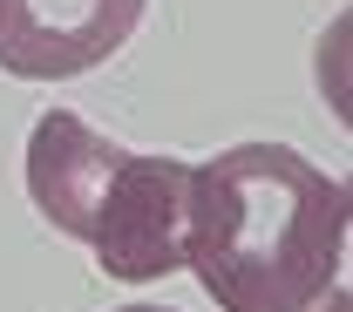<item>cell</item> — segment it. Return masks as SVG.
Listing matches in <instances>:
<instances>
[{
	"label": "cell",
	"mask_w": 353,
	"mask_h": 312,
	"mask_svg": "<svg viewBox=\"0 0 353 312\" xmlns=\"http://www.w3.org/2000/svg\"><path fill=\"white\" fill-rule=\"evenodd\" d=\"M123 312H170V306H123Z\"/></svg>",
	"instance_id": "cell-5"
},
{
	"label": "cell",
	"mask_w": 353,
	"mask_h": 312,
	"mask_svg": "<svg viewBox=\"0 0 353 312\" xmlns=\"http://www.w3.org/2000/svg\"><path fill=\"white\" fill-rule=\"evenodd\" d=\"M123 143H109L102 129H88L75 109H48L34 136H28V197L61 238L88 245L95 211L109 197V183L123 170Z\"/></svg>",
	"instance_id": "cell-4"
},
{
	"label": "cell",
	"mask_w": 353,
	"mask_h": 312,
	"mask_svg": "<svg viewBox=\"0 0 353 312\" xmlns=\"http://www.w3.org/2000/svg\"><path fill=\"white\" fill-rule=\"evenodd\" d=\"M150 0H0V68L21 82H68L130 48Z\"/></svg>",
	"instance_id": "cell-3"
},
{
	"label": "cell",
	"mask_w": 353,
	"mask_h": 312,
	"mask_svg": "<svg viewBox=\"0 0 353 312\" xmlns=\"http://www.w3.org/2000/svg\"><path fill=\"white\" fill-rule=\"evenodd\" d=\"M183 190H190V163L130 149L95 211V231H88L95 265L123 285L183 271Z\"/></svg>",
	"instance_id": "cell-2"
},
{
	"label": "cell",
	"mask_w": 353,
	"mask_h": 312,
	"mask_svg": "<svg viewBox=\"0 0 353 312\" xmlns=\"http://www.w3.org/2000/svg\"><path fill=\"white\" fill-rule=\"evenodd\" d=\"M347 183L285 143H238L190 163L183 271L218 312H306L347 258Z\"/></svg>",
	"instance_id": "cell-1"
}]
</instances>
